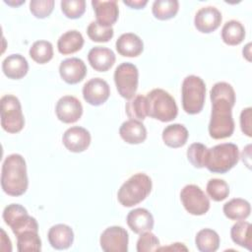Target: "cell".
<instances>
[{
  "instance_id": "cell-1",
  "label": "cell",
  "mask_w": 252,
  "mask_h": 252,
  "mask_svg": "<svg viewBox=\"0 0 252 252\" xmlns=\"http://www.w3.org/2000/svg\"><path fill=\"white\" fill-rule=\"evenodd\" d=\"M210 97L212 113L209 123V134L216 140L228 138L234 131L231 110L235 103V92L228 83L219 82L211 89Z\"/></svg>"
},
{
  "instance_id": "cell-2",
  "label": "cell",
  "mask_w": 252,
  "mask_h": 252,
  "mask_svg": "<svg viewBox=\"0 0 252 252\" xmlns=\"http://www.w3.org/2000/svg\"><path fill=\"white\" fill-rule=\"evenodd\" d=\"M29 185L27 164L25 158L19 154L6 157L1 169V187L10 196L23 195Z\"/></svg>"
},
{
  "instance_id": "cell-3",
  "label": "cell",
  "mask_w": 252,
  "mask_h": 252,
  "mask_svg": "<svg viewBox=\"0 0 252 252\" xmlns=\"http://www.w3.org/2000/svg\"><path fill=\"white\" fill-rule=\"evenodd\" d=\"M239 160L238 147L233 143H222L207 150L205 167L214 173H225Z\"/></svg>"
},
{
  "instance_id": "cell-4",
  "label": "cell",
  "mask_w": 252,
  "mask_h": 252,
  "mask_svg": "<svg viewBox=\"0 0 252 252\" xmlns=\"http://www.w3.org/2000/svg\"><path fill=\"white\" fill-rule=\"evenodd\" d=\"M147 112L152 118L169 122L176 118L178 107L172 95L162 89H154L147 96Z\"/></svg>"
},
{
  "instance_id": "cell-5",
  "label": "cell",
  "mask_w": 252,
  "mask_h": 252,
  "mask_svg": "<svg viewBox=\"0 0 252 252\" xmlns=\"http://www.w3.org/2000/svg\"><path fill=\"white\" fill-rule=\"evenodd\" d=\"M152 179L145 173H136L118 190L117 199L124 207H133L145 200L152 191Z\"/></svg>"
},
{
  "instance_id": "cell-6",
  "label": "cell",
  "mask_w": 252,
  "mask_h": 252,
  "mask_svg": "<svg viewBox=\"0 0 252 252\" xmlns=\"http://www.w3.org/2000/svg\"><path fill=\"white\" fill-rule=\"evenodd\" d=\"M182 107L188 114H197L204 107L206 98V84L198 76H187L181 87Z\"/></svg>"
},
{
  "instance_id": "cell-7",
  "label": "cell",
  "mask_w": 252,
  "mask_h": 252,
  "mask_svg": "<svg viewBox=\"0 0 252 252\" xmlns=\"http://www.w3.org/2000/svg\"><path fill=\"white\" fill-rule=\"evenodd\" d=\"M1 126L8 133H18L25 126L21 102L18 97L6 94L1 97Z\"/></svg>"
},
{
  "instance_id": "cell-8",
  "label": "cell",
  "mask_w": 252,
  "mask_h": 252,
  "mask_svg": "<svg viewBox=\"0 0 252 252\" xmlns=\"http://www.w3.org/2000/svg\"><path fill=\"white\" fill-rule=\"evenodd\" d=\"M113 77L119 94L127 99L133 97L137 92L139 83L137 67L130 62L121 63L116 67Z\"/></svg>"
},
{
  "instance_id": "cell-9",
  "label": "cell",
  "mask_w": 252,
  "mask_h": 252,
  "mask_svg": "<svg viewBox=\"0 0 252 252\" xmlns=\"http://www.w3.org/2000/svg\"><path fill=\"white\" fill-rule=\"evenodd\" d=\"M180 200L184 209L194 216L205 215L210 209L209 198L204 191L195 184H188L182 188Z\"/></svg>"
},
{
  "instance_id": "cell-10",
  "label": "cell",
  "mask_w": 252,
  "mask_h": 252,
  "mask_svg": "<svg viewBox=\"0 0 252 252\" xmlns=\"http://www.w3.org/2000/svg\"><path fill=\"white\" fill-rule=\"evenodd\" d=\"M128 242V232L118 225L107 227L99 238L100 247L105 252H127Z\"/></svg>"
},
{
  "instance_id": "cell-11",
  "label": "cell",
  "mask_w": 252,
  "mask_h": 252,
  "mask_svg": "<svg viewBox=\"0 0 252 252\" xmlns=\"http://www.w3.org/2000/svg\"><path fill=\"white\" fill-rule=\"evenodd\" d=\"M110 88L106 81L101 78H93L83 87L84 99L91 105L103 104L109 97Z\"/></svg>"
},
{
  "instance_id": "cell-12",
  "label": "cell",
  "mask_w": 252,
  "mask_h": 252,
  "mask_svg": "<svg viewBox=\"0 0 252 252\" xmlns=\"http://www.w3.org/2000/svg\"><path fill=\"white\" fill-rule=\"evenodd\" d=\"M55 113L63 123H75L83 114V105L77 97L64 95L57 101Z\"/></svg>"
},
{
  "instance_id": "cell-13",
  "label": "cell",
  "mask_w": 252,
  "mask_h": 252,
  "mask_svg": "<svg viewBox=\"0 0 252 252\" xmlns=\"http://www.w3.org/2000/svg\"><path fill=\"white\" fill-rule=\"evenodd\" d=\"M62 142L68 151L72 153H82L86 151L91 144V134L84 127L73 126L64 132Z\"/></svg>"
},
{
  "instance_id": "cell-14",
  "label": "cell",
  "mask_w": 252,
  "mask_h": 252,
  "mask_svg": "<svg viewBox=\"0 0 252 252\" xmlns=\"http://www.w3.org/2000/svg\"><path fill=\"white\" fill-rule=\"evenodd\" d=\"M59 74L64 82L69 85H75L83 81L86 77L87 66L80 58H67L60 63Z\"/></svg>"
},
{
  "instance_id": "cell-15",
  "label": "cell",
  "mask_w": 252,
  "mask_h": 252,
  "mask_svg": "<svg viewBox=\"0 0 252 252\" xmlns=\"http://www.w3.org/2000/svg\"><path fill=\"white\" fill-rule=\"evenodd\" d=\"M221 20V13L216 7L208 6L201 8L196 13L194 25L199 32L203 33H210L220 27Z\"/></svg>"
},
{
  "instance_id": "cell-16",
  "label": "cell",
  "mask_w": 252,
  "mask_h": 252,
  "mask_svg": "<svg viewBox=\"0 0 252 252\" xmlns=\"http://www.w3.org/2000/svg\"><path fill=\"white\" fill-rule=\"evenodd\" d=\"M96 22L103 27H111L116 23L119 15V9L117 1H92Z\"/></svg>"
},
{
  "instance_id": "cell-17",
  "label": "cell",
  "mask_w": 252,
  "mask_h": 252,
  "mask_svg": "<svg viewBox=\"0 0 252 252\" xmlns=\"http://www.w3.org/2000/svg\"><path fill=\"white\" fill-rule=\"evenodd\" d=\"M126 220L131 230L137 234L151 231L154 228V217L144 208H137L130 211Z\"/></svg>"
},
{
  "instance_id": "cell-18",
  "label": "cell",
  "mask_w": 252,
  "mask_h": 252,
  "mask_svg": "<svg viewBox=\"0 0 252 252\" xmlns=\"http://www.w3.org/2000/svg\"><path fill=\"white\" fill-rule=\"evenodd\" d=\"M88 60L95 71L105 72L113 66L116 57L111 49L103 46H94L89 51Z\"/></svg>"
},
{
  "instance_id": "cell-19",
  "label": "cell",
  "mask_w": 252,
  "mask_h": 252,
  "mask_svg": "<svg viewBox=\"0 0 252 252\" xmlns=\"http://www.w3.org/2000/svg\"><path fill=\"white\" fill-rule=\"evenodd\" d=\"M47 237L49 244L53 248L57 250H64L73 244L74 232L69 225L58 223L49 228Z\"/></svg>"
},
{
  "instance_id": "cell-20",
  "label": "cell",
  "mask_w": 252,
  "mask_h": 252,
  "mask_svg": "<svg viewBox=\"0 0 252 252\" xmlns=\"http://www.w3.org/2000/svg\"><path fill=\"white\" fill-rule=\"evenodd\" d=\"M119 135L126 143L137 145L147 139V129L141 121L130 119L121 124Z\"/></svg>"
},
{
  "instance_id": "cell-21",
  "label": "cell",
  "mask_w": 252,
  "mask_h": 252,
  "mask_svg": "<svg viewBox=\"0 0 252 252\" xmlns=\"http://www.w3.org/2000/svg\"><path fill=\"white\" fill-rule=\"evenodd\" d=\"M115 46L117 52L125 57H137L144 50L143 40L132 32L121 34L116 40Z\"/></svg>"
},
{
  "instance_id": "cell-22",
  "label": "cell",
  "mask_w": 252,
  "mask_h": 252,
  "mask_svg": "<svg viewBox=\"0 0 252 252\" xmlns=\"http://www.w3.org/2000/svg\"><path fill=\"white\" fill-rule=\"evenodd\" d=\"M2 71L9 79L20 80L27 75L29 63L23 55L11 54L3 60Z\"/></svg>"
},
{
  "instance_id": "cell-23",
  "label": "cell",
  "mask_w": 252,
  "mask_h": 252,
  "mask_svg": "<svg viewBox=\"0 0 252 252\" xmlns=\"http://www.w3.org/2000/svg\"><path fill=\"white\" fill-rule=\"evenodd\" d=\"M187 128L179 123L170 124L162 131V140L164 144L170 148L176 149L183 147L188 140Z\"/></svg>"
},
{
  "instance_id": "cell-24",
  "label": "cell",
  "mask_w": 252,
  "mask_h": 252,
  "mask_svg": "<svg viewBox=\"0 0 252 252\" xmlns=\"http://www.w3.org/2000/svg\"><path fill=\"white\" fill-rule=\"evenodd\" d=\"M84 37L82 33L76 30L64 32L57 41L58 51L63 55L72 54L82 49L84 45Z\"/></svg>"
},
{
  "instance_id": "cell-25",
  "label": "cell",
  "mask_w": 252,
  "mask_h": 252,
  "mask_svg": "<svg viewBox=\"0 0 252 252\" xmlns=\"http://www.w3.org/2000/svg\"><path fill=\"white\" fill-rule=\"evenodd\" d=\"M226 218L232 220H242L249 217L251 207L248 201L241 198H234L226 202L222 208Z\"/></svg>"
},
{
  "instance_id": "cell-26",
  "label": "cell",
  "mask_w": 252,
  "mask_h": 252,
  "mask_svg": "<svg viewBox=\"0 0 252 252\" xmlns=\"http://www.w3.org/2000/svg\"><path fill=\"white\" fill-rule=\"evenodd\" d=\"M232 241L248 250H252V225L248 221L239 220L230 229Z\"/></svg>"
},
{
  "instance_id": "cell-27",
  "label": "cell",
  "mask_w": 252,
  "mask_h": 252,
  "mask_svg": "<svg viewBox=\"0 0 252 252\" xmlns=\"http://www.w3.org/2000/svg\"><path fill=\"white\" fill-rule=\"evenodd\" d=\"M245 37V29L243 25L236 21L231 20L224 24L221 30L222 41L227 45H238Z\"/></svg>"
},
{
  "instance_id": "cell-28",
  "label": "cell",
  "mask_w": 252,
  "mask_h": 252,
  "mask_svg": "<svg viewBox=\"0 0 252 252\" xmlns=\"http://www.w3.org/2000/svg\"><path fill=\"white\" fill-rule=\"evenodd\" d=\"M195 244L201 252H215L220 247V236L211 228H203L196 234Z\"/></svg>"
},
{
  "instance_id": "cell-29",
  "label": "cell",
  "mask_w": 252,
  "mask_h": 252,
  "mask_svg": "<svg viewBox=\"0 0 252 252\" xmlns=\"http://www.w3.org/2000/svg\"><path fill=\"white\" fill-rule=\"evenodd\" d=\"M17 248L19 252L41 250V240L38 230H25L17 235Z\"/></svg>"
},
{
  "instance_id": "cell-30",
  "label": "cell",
  "mask_w": 252,
  "mask_h": 252,
  "mask_svg": "<svg viewBox=\"0 0 252 252\" xmlns=\"http://www.w3.org/2000/svg\"><path fill=\"white\" fill-rule=\"evenodd\" d=\"M179 2L177 0H156L153 3L152 12L158 20H169L177 14Z\"/></svg>"
},
{
  "instance_id": "cell-31",
  "label": "cell",
  "mask_w": 252,
  "mask_h": 252,
  "mask_svg": "<svg viewBox=\"0 0 252 252\" xmlns=\"http://www.w3.org/2000/svg\"><path fill=\"white\" fill-rule=\"evenodd\" d=\"M126 114L130 119L134 120H144L148 116L147 112V100L146 96L142 94H137L131 97L125 105Z\"/></svg>"
},
{
  "instance_id": "cell-32",
  "label": "cell",
  "mask_w": 252,
  "mask_h": 252,
  "mask_svg": "<svg viewBox=\"0 0 252 252\" xmlns=\"http://www.w3.org/2000/svg\"><path fill=\"white\" fill-rule=\"evenodd\" d=\"M29 53L34 62L45 64L53 57V46L51 42L47 40H37L32 43Z\"/></svg>"
},
{
  "instance_id": "cell-33",
  "label": "cell",
  "mask_w": 252,
  "mask_h": 252,
  "mask_svg": "<svg viewBox=\"0 0 252 252\" xmlns=\"http://www.w3.org/2000/svg\"><path fill=\"white\" fill-rule=\"evenodd\" d=\"M207 193L208 195L216 202H220L226 199L229 195V187L228 184L219 178L210 179L207 183Z\"/></svg>"
},
{
  "instance_id": "cell-34",
  "label": "cell",
  "mask_w": 252,
  "mask_h": 252,
  "mask_svg": "<svg viewBox=\"0 0 252 252\" xmlns=\"http://www.w3.org/2000/svg\"><path fill=\"white\" fill-rule=\"evenodd\" d=\"M87 33L93 41L107 42L113 37L114 31L112 27H103L100 26L96 21H94L89 25Z\"/></svg>"
},
{
  "instance_id": "cell-35",
  "label": "cell",
  "mask_w": 252,
  "mask_h": 252,
  "mask_svg": "<svg viewBox=\"0 0 252 252\" xmlns=\"http://www.w3.org/2000/svg\"><path fill=\"white\" fill-rule=\"evenodd\" d=\"M208 148L201 143H193L187 150V158L189 162L197 168L205 167V158Z\"/></svg>"
},
{
  "instance_id": "cell-36",
  "label": "cell",
  "mask_w": 252,
  "mask_h": 252,
  "mask_svg": "<svg viewBox=\"0 0 252 252\" xmlns=\"http://www.w3.org/2000/svg\"><path fill=\"white\" fill-rule=\"evenodd\" d=\"M61 10L69 19H78L86 11L85 0H63L61 1Z\"/></svg>"
},
{
  "instance_id": "cell-37",
  "label": "cell",
  "mask_w": 252,
  "mask_h": 252,
  "mask_svg": "<svg viewBox=\"0 0 252 252\" xmlns=\"http://www.w3.org/2000/svg\"><path fill=\"white\" fill-rule=\"evenodd\" d=\"M54 8L53 0H32L30 2V11L38 19L48 17Z\"/></svg>"
},
{
  "instance_id": "cell-38",
  "label": "cell",
  "mask_w": 252,
  "mask_h": 252,
  "mask_svg": "<svg viewBox=\"0 0 252 252\" xmlns=\"http://www.w3.org/2000/svg\"><path fill=\"white\" fill-rule=\"evenodd\" d=\"M159 247L158 238L151 231H145L141 233L137 241V251L138 252H150L158 251Z\"/></svg>"
},
{
  "instance_id": "cell-39",
  "label": "cell",
  "mask_w": 252,
  "mask_h": 252,
  "mask_svg": "<svg viewBox=\"0 0 252 252\" xmlns=\"http://www.w3.org/2000/svg\"><path fill=\"white\" fill-rule=\"evenodd\" d=\"M28 213L26 208L20 204H11L8 205L3 211V220L7 225H10L12 221L17 219L19 216Z\"/></svg>"
},
{
  "instance_id": "cell-40",
  "label": "cell",
  "mask_w": 252,
  "mask_h": 252,
  "mask_svg": "<svg viewBox=\"0 0 252 252\" xmlns=\"http://www.w3.org/2000/svg\"><path fill=\"white\" fill-rule=\"evenodd\" d=\"M251 117H252V108L251 107L244 108L241 111V114H240V128H241V131L248 137L252 136Z\"/></svg>"
},
{
  "instance_id": "cell-41",
  "label": "cell",
  "mask_w": 252,
  "mask_h": 252,
  "mask_svg": "<svg viewBox=\"0 0 252 252\" xmlns=\"http://www.w3.org/2000/svg\"><path fill=\"white\" fill-rule=\"evenodd\" d=\"M1 246H0V249L2 251H12V244H11V241L9 239V237L7 236L6 232L4 231V229H1Z\"/></svg>"
},
{
  "instance_id": "cell-42",
  "label": "cell",
  "mask_w": 252,
  "mask_h": 252,
  "mask_svg": "<svg viewBox=\"0 0 252 252\" xmlns=\"http://www.w3.org/2000/svg\"><path fill=\"white\" fill-rule=\"evenodd\" d=\"M123 3L133 9H143L147 4V0H124Z\"/></svg>"
},
{
  "instance_id": "cell-43",
  "label": "cell",
  "mask_w": 252,
  "mask_h": 252,
  "mask_svg": "<svg viewBox=\"0 0 252 252\" xmlns=\"http://www.w3.org/2000/svg\"><path fill=\"white\" fill-rule=\"evenodd\" d=\"M158 251H162V250H173V251H187V247H185L182 243H173L172 245L170 246H167V247H158Z\"/></svg>"
},
{
  "instance_id": "cell-44",
  "label": "cell",
  "mask_w": 252,
  "mask_h": 252,
  "mask_svg": "<svg viewBox=\"0 0 252 252\" xmlns=\"http://www.w3.org/2000/svg\"><path fill=\"white\" fill-rule=\"evenodd\" d=\"M251 46V43H248L244 48H243V56H245L246 57V59L248 60V61H251V58H250V55H251V52H250V47Z\"/></svg>"
},
{
  "instance_id": "cell-45",
  "label": "cell",
  "mask_w": 252,
  "mask_h": 252,
  "mask_svg": "<svg viewBox=\"0 0 252 252\" xmlns=\"http://www.w3.org/2000/svg\"><path fill=\"white\" fill-rule=\"evenodd\" d=\"M5 3H7V4L11 5V6H19V5L23 4V3H25V0H21L20 2H11V1H5Z\"/></svg>"
}]
</instances>
